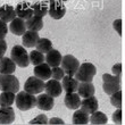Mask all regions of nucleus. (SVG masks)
Masks as SVG:
<instances>
[{
  "instance_id": "4",
  "label": "nucleus",
  "mask_w": 125,
  "mask_h": 125,
  "mask_svg": "<svg viewBox=\"0 0 125 125\" xmlns=\"http://www.w3.org/2000/svg\"><path fill=\"white\" fill-rule=\"evenodd\" d=\"M0 91H20V81L13 74H0Z\"/></svg>"
},
{
  "instance_id": "30",
  "label": "nucleus",
  "mask_w": 125,
  "mask_h": 125,
  "mask_svg": "<svg viewBox=\"0 0 125 125\" xmlns=\"http://www.w3.org/2000/svg\"><path fill=\"white\" fill-rule=\"evenodd\" d=\"M110 104L115 108H122V91L121 90L110 94Z\"/></svg>"
},
{
  "instance_id": "21",
  "label": "nucleus",
  "mask_w": 125,
  "mask_h": 125,
  "mask_svg": "<svg viewBox=\"0 0 125 125\" xmlns=\"http://www.w3.org/2000/svg\"><path fill=\"white\" fill-rule=\"evenodd\" d=\"M16 69V64L9 57H2L0 59V74H13Z\"/></svg>"
},
{
  "instance_id": "34",
  "label": "nucleus",
  "mask_w": 125,
  "mask_h": 125,
  "mask_svg": "<svg viewBox=\"0 0 125 125\" xmlns=\"http://www.w3.org/2000/svg\"><path fill=\"white\" fill-rule=\"evenodd\" d=\"M113 122L115 124H122V108H117L112 116Z\"/></svg>"
},
{
  "instance_id": "18",
  "label": "nucleus",
  "mask_w": 125,
  "mask_h": 125,
  "mask_svg": "<svg viewBox=\"0 0 125 125\" xmlns=\"http://www.w3.org/2000/svg\"><path fill=\"white\" fill-rule=\"evenodd\" d=\"M16 11L15 8L10 5H2L0 7V20L6 22V23H10L14 18H16Z\"/></svg>"
},
{
  "instance_id": "35",
  "label": "nucleus",
  "mask_w": 125,
  "mask_h": 125,
  "mask_svg": "<svg viewBox=\"0 0 125 125\" xmlns=\"http://www.w3.org/2000/svg\"><path fill=\"white\" fill-rule=\"evenodd\" d=\"M7 33H8V26H7V23L0 20V40H5Z\"/></svg>"
},
{
  "instance_id": "29",
  "label": "nucleus",
  "mask_w": 125,
  "mask_h": 125,
  "mask_svg": "<svg viewBox=\"0 0 125 125\" xmlns=\"http://www.w3.org/2000/svg\"><path fill=\"white\" fill-rule=\"evenodd\" d=\"M29 57H30V64L32 65H39V64H42L44 62V53L40 52L38 50H33L29 53Z\"/></svg>"
},
{
  "instance_id": "32",
  "label": "nucleus",
  "mask_w": 125,
  "mask_h": 125,
  "mask_svg": "<svg viewBox=\"0 0 125 125\" xmlns=\"http://www.w3.org/2000/svg\"><path fill=\"white\" fill-rule=\"evenodd\" d=\"M30 124H48V117L46 115H38L34 119H32L30 122Z\"/></svg>"
},
{
  "instance_id": "26",
  "label": "nucleus",
  "mask_w": 125,
  "mask_h": 125,
  "mask_svg": "<svg viewBox=\"0 0 125 125\" xmlns=\"http://www.w3.org/2000/svg\"><path fill=\"white\" fill-rule=\"evenodd\" d=\"M35 47L38 51L42 53H47L52 49V42L49 39H47V38H40L38 40V42H36Z\"/></svg>"
},
{
  "instance_id": "33",
  "label": "nucleus",
  "mask_w": 125,
  "mask_h": 125,
  "mask_svg": "<svg viewBox=\"0 0 125 125\" xmlns=\"http://www.w3.org/2000/svg\"><path fill=\"white\" fill-rule=\"evenodd\" d=\"M102 81L104 82H121V79L117 75H113V74L106 73V74L102 75Z\"/></svg>"
},
{
  "instance_id": "15",
  "label": "nucleus",
  "mask_w": 125,
  "mask_h": 125,
  "mask_svg": "<svg viewBox=\"0 0 125 125\" xmlns=\"http://www.w3.org/2000/svg\"><path fill=\"white\" fill-rule=\"evenodd\" d=\"M15 121V112L9 107H0V125L11 124Z\"/></svg>"
},
{
  "instance_id": "13",
  "label": "nucleus",
  "mask_w": 125,
  "mask_h": 125,
  "mask_svg": "<svg viewBox=\"0 0 125 125\" xmlns=\"http://www.w3.org/2000/svg\"><path fill=\"white\" fill-rule=\"evenodd\" d=\"M26 30V22L20 17L14 18L9 24V31L15 35H23Z\"/></svg>"
},
{
  "instance_id": "11",
  "label": "nucleus",
  "mask_w": 125,
  "mask_h": 125,
  "mask_svg": "<svg viewBox=\"0 0 125 125\" xmlns=\"http://www.w3.org/2000/svg\"><path fill=\"white\" fill-rule=\"evenodd\" d=\"M44 91H46L47 94L51 95L52 98H56V97H59L62 92V83L58 82L57 80L52 79V80H48V82L44 84Z\"/></svg>"
},
{
  "instance_id": "41",
  "label": "nucleus",
  "mask_w": 125,
  "mask_h": 125,
  "mask_svg": "<svg viewBox=\"0 0 125 125\" xmlns=\"http://www.w3.org/2000/svg\"><path fill=\"white\" fill-rule=\"evenodd\" d=\"M59 1H62V2H65V1H68V0H59Z\"/></svg>"
},
{
  "instance_id": "22",
  "label": "nucleus",
  "mask_w": 125,
  "mask_h": 125,
  "mask_svg": "<svg viewBox=\"0 0 125 125\" xmlns=\"http://www.w3.org/2000/svg\"><path fill=\"white\" fill-rule=\"evenodd\" d=\"M25 22H26V29L30 31L39 32V31H41L43 29V20H42V17H40V16L33 15L29 20L25 21Z\"/></svg>"
},
{
  "instance_id": "16",
  "label": "nucleus",
  "mask_w": 125,
  "mask_h": 125,
  "mask_svg": "<svg viewBox=\"0 0 125 125\" xmlns=\"http://www.w3.org/2000/svg\"><path fill=\"white\" fill-rule=\"evenodd\" d=\"M40 39L39 33L35 32V31H30L26 30V32L22 35V42H23V46L26 47V48H33L35 47L38 40Z\"/></svg>"
},
{
  "instance_id": "9",
  "label": "nucleus",
  "mask_w": 125,
  "mask_h": 125,
  "mask_svg": "<svg viewBox=\"0 0 125 125\" xmlns=\"http://www.w3.org/2000/svg\"><path fill=\"white\" fill-rule=\"evenodd\" d=\"M81 110H83L86 114H92L95 110H98L99 108V104H98V99L95 98L94 95L88 97V98H83V100H81V105H80Z\"/></svg>"
},
{
  "instance_id": "5",
  "label": "nucleus",
  "mask_w": 125,
  "mask_h": 125,
  "mask_svg": "<svg viewBox=\"0 0 125 125\" xmlns=\"http://www.w3.org/2000/svg\"><path fill=\"white\" fill-rule=\"evenodd\" d=\"M44 81L41 79L36 77V76H30L26 80V82L24 84V91L31 93V94H39L42 91H44Z\"/></svg>"
},
{
  "instance_id": "10",
  "label": "nucleus",
  "mask_w": 125,
  "mask_h": 125,
  "mask_svg": "<svg viewBox=\"0 0 125 125\" xmlns=\"http://www.w3.org/2000/svg\"><path fill=\"white\" fill-rule=\"evenodd\" d=\"M15 11H16V16L24 21L29 20L31 16H33L32 5L26 1H22V2L17 3V6L15 7Z\"/></svg>"
},
{
  "instance_id": "14",
  "label": "nucleus",
  "mask_w": 125,
  "mask_h": 125,
  "mask_svg": "<svg viewBox=\"0 0 125 125\" xmlns=\"http://www.w3.org/2000/svg\"><path fill=\"white\" fill-rule=\"evenodd\" d=\"M64 102H65V106L68 109L75 110V109L80 108V105H81V97L79 95L77 92H68V93H66Z\"/></svg>"
},
{
  "instance_id": "20",
  "label": "nucleus",
  "mask_w": 125,
  "mask_h": 125,
  "mask_svg": "<svg viewBox=\"0 0 125 125\" xmlns=\"http://www.w3.org/2000/svg\"><path fill=\"white\" fill-rule=\"evenodd\" d=\"M62 80V86L66 93L76 92L77 86H79V81H77L75 77H73V76H71V75H65Z\"/></svg>"
},
{
  "instance_id": "19",
  "label": "nucleus",
  "mask_w": 125,
  "mask_h": 125,
  "mask_svg": "<svg viewBox=\"0 0 125 125\" xmlns=\"http://www.w3.org/2000/svg\"><path fill=\"white\" fill-rule=\"evenodd\" d=\"M62 53L56 49H51L49 52L46 53V57H44V60L48 65L52 68V67H56V66H59L60 62H62Z\"/></svg>"
},
{
  "instance_id": "28",
  "label": "nucleus",
  "mask_w": 125,
  "mask_h": 125,
  "mask_svg": "<svg viewBox=\"0 0 125 125\" xmlns=\"http://www.w3.org/2000/svg\"><path fill=\"white\" fill-rule=\"evenodd\" d=\"M102 89H104L106 94L110 95L114 92H116V91L121 90V83L119 82H104Z\"/></svg>"
},
{
  "instance_id": "1",
  "label": "nucleus",
  "mask_w": 125,
  "mask_h": 125,
  "mask_svg": "<svg viewBox=\"0 0 125 125\" xmlns=\"http://www.w3.org/2000/svg\"><path fill=\"white\" fill-rule=\"evenodd\" d=\"M95 74H97V68L93 64L83 62V64H80L79 68L74 75L79 82H92Z\"/></svg>"
},
{
  "instance_id": "2",
  "label": "nucleus",
  "mask_w": 125,
  "mask_h": 125,
  "mask_svg": "<svg viewBox=\"0 0 125 125\" xmlns=\"http://www.w3.org/2000/svg\"><path fill=\"white\" fill-rule=\"evenodd\" d=\"M15 104L20 110L25 112V110H30L35 107L36 98L34 94H31L26 91H21L17 93L16 98H15Z\"/></svg>"
},
{
  "instance_id": "17",
  "label": "nucleus",
  "mask_w": 125,
  "mask_h": 125,
  "mask_svg": "<svg viewBox=\"0 0 125 125\" xmlns=\"http://www.w3.org/2000/svg\"><path fill=\"white\" fill-rule=\"evenodd\" d=\"M76 92L79 93L81 98H88V97L94 95L95 88L92 84V82H79Z\"/></svg>"
},
{
  "instance_id": "36",
  "label": "nucleus",
  "mask_w": 125,
  "mask_h": 125,
  "mask_svg": "<svg viewBox=\"0 0 125 125\" xmlns=\"http://www.w3.org/2000/svg\"><path fill=\"white\" fill-rule=\"evenodd\" d=\"M122 20H121V18H117V20L116 21H114V23H113V27H114V29H115V31L117 33H118V35L121 36L123 34L122 33Z\"/></svg>"
},
{
  "instance_id": "8",
  "label": "nucleus",
  "mask_w": 125,
  "mask_h": 125,
  "mask_svg": "<svg viewBox=\"0 0 125 125\" xmlns=\"http://www.w3.org/2000/svg\"><path fill=\"white\" fill-rule=\"evenodd\" d=\"M55 98L51 95L47 94V93H39V97L36 98V107L40 110H44V112H49L53 108L55 105Z\"/></svg>"
},
{
  "instance_id": "38",
  "label": "nucleus",
  "mask_w": 125,
  "mask_h": 125,
  "mask_svg": "<svg viewBox=\"0 0 125 125\" xmlns=\"http://www.w3.org/2000/svg\"><path fill=\"white\" fill-rule=\"evenodd\" d=\"M7 50V43L5 40H0V59L5 57V53H6Z\"/></svg>"
},
{
  "instance_id": "37",
  "label": "nucleus",
  "mask_w": 125,
  "mask_h": 125,
  "mask_svg": "<svg viewBox=\"0 0 125 125\" xmlns=\"http://www.w3.org/2000/svg\"><path fill=\"white\" fill-rule=\"evenodd\" d=\"M112 73H113V75H117V76L121 75V74H122V64H121V62L115 64V65L112 67Z\"/></svg>"
},
{
  "instance_id": "31",
  "label": "nucleus",
  "mask_w": 125,
  "mask_h": 125,
  "mask_svg": "<svg viewBox=\"0 0 125 125\" xmlns=\"http://www.w3.org/2000/svg\"><path fill=\"white\" fill-rule=\"evenodd\" d=\"M64 76H65V72H64V69H62V67L56 66V67H52V68H51V77H53L55 80L59 81Z\"/></svg>"
},
{
  "instance_id": "27",
  "label": "nucleus",
  "mask_w": 125,
  "mask_h": 125,
  "mask_svg": "<svg viewBox=\"0 0 125 125\" xmlns=\"http://www.w3.org/2000/svg\"><path fill=\"white\" fill-rule=\"evenodd\" d=\"M32 9H33V15L44 17L48 14V5L46 2H43V1H38V2L32 5Z\"/></svg>"
},
{
  "instance_id": "3",
  "label": "nucleus",
  "mask_w": 125,
  "mask_h": 125,
  "mask_svg": "<svg viewBox=\"0 0 125 125\" xmlns=\"http://www.w3.org/2000/svg\"><path fill=\"white\" fill-rule=\"evenodd\" d=\"M10 58L18 67L24 68V67H27L30 65V57H29L26 49L23 46H18V44L14 46L11 51H10Z\"/></svg>"
},
{
  "instance_id": "24",
  "label": "nucleus",
  "mask_w": 125,
  "mask_h": 125,
  "mask_svg": "<svg viewBox=\"0 0 125 125\" xmlns=\"http://www.w3.org/2000/svg\"><path fill=\"white\" fill-rule=\"evenodd\" d=\"M91 117H89V123L94 125H104L107 124L108 122V117L106 114H104L102 112H99V110H95L94 113L90 114Z\"/></svg>"
},
{
  "instance_id": "40",
  "label": "nucleus",
  "mask_w": 125,
  "mask_h": 125,
  "mask_svg": "<svg viewBox=\"0 0 125 125\" xmlns=\"http://www.w3.org/2000/svg\"><path fill=\"white\" fill-rule=\"evenodd\" d=\"M42 1H43V2H46V3H48V2H51V1H53V0H42Z\"/></svg>"
},
{
  "instance_id": "12",
  "label": "nucleus",
  "mask_w": 125,
  "mask_h": 125,
  "mask_svg": "<svg viewBox=\"0 0 125 125\" xmlns=\"http://www.w3.org/2000/svg\"><path fill=\"white\" fill-rule=\"evenodd\" d=\"M33 73H34V76L41 79L42 81H46V80H49L51 77V67L47 62H43L42 64L34 66Z\"/></svg>"
},
{
  "instance_id": "25",
  "label": "nucleus",
  "mask_w": 125,
  "mask_h": 125,
  "mask_svg": "<svg viewBox=\"0 0 125 125\" xmlns=\"http://www.w3.org/2000/svg\"><path fill=\"white\" fill-rule=\"evenodd\" d=\"M16 94L10 91H2L0 94V107H9L15 102Z\"/></svg>"
},
{
  "instance_id": "6",
  "label": "nucleus",
  "mask_w": 125,
  "mask_h": 125,
  "mask_svg": "<svg viewBox=\"0 0 125 125\" xmlns=\"http://www.w3.org/2000/svg\"><path fill=\"white\" fill-rule=\"evenodd\" d=\"M62 68L64 69L65 74L73 76L76 73L77 68L80 66V62L77 60V58L73 56V55H65L62 58V62H60Z\"/></svg>"
},
{
  "instance_id": "23",
  "label": "nucleus",
  "mask_w": 125,
  "mask_h": 125,
  "mask_svg": "<svg viewBox=\"0 0 125 125\" xmlns=\"http://www.w3.org/2000/svg\"><path fill=\"white\" fill-rule=\"evenodd\" d=\"M72 123L75 125H85L89 123V114L84 113L81 109H75L73 114Z\"/></svg>"
},
{
  "instance_id": "7",
  "label": "nucleus",
  "mask_w": 125,
  "mask_h": 125,
  "mask_svg": "<svg viewBox=\"0 0 125 125\" xmlns=\"http://www.w3.org/2000/svg\"><path fill=\"white\" fill-rule=\"evenodd\" d=\"M48 14L53 20H60L65 16L66 14V7L64 2L59 0H53L48 5Z\"/></svg>"
},
{
  "instance_id": "39",
  "label": "nucleus",
  "mask_w": 125,
  "mask_h": 125,
  "mask_svg": "<svg viewBox=\"0 0 125 125\" xmlns=\"http://www.w3.org/2000/svg\"><path fill=\"white\" fill-rule=\"evenodd\" d=\"M48 123L49 124H65V122L62 121V118H59V117H52V118H50L49 121H48Z\"/></svg>"
}]
</instances>
